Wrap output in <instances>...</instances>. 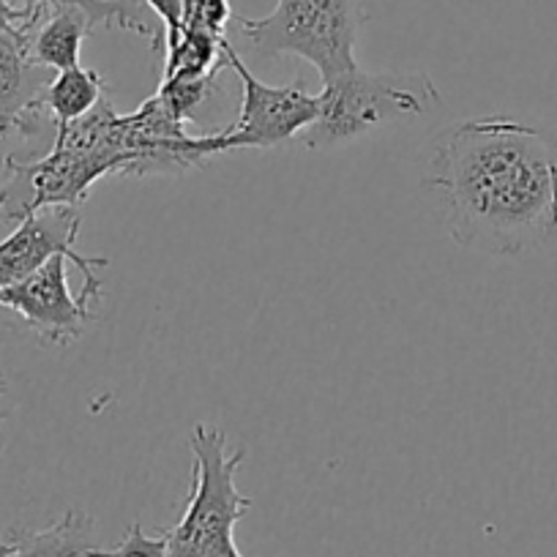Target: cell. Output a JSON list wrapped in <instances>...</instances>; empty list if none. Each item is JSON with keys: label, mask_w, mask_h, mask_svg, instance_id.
Masks as SVG:
<instances>
[{"label": "cell", "mask_w": 557, "mask_h": 557, "mask_svg": "<svg viewBox=\"0 0 557 557\" xmlns=\"http://www.w3.org/2000/svg\"><path fill=\"white\" fill-rule=\"evenodd\" d=\"M424 189L441 197L443 224L468 251L522 257L557 235L555 151L513 117H473L443 132Z\"/></svg>", "instance_id": "obj_1"}, {"label": "cell", "mask_w": 557, "mask_h": 557, "mask_svg": "<svg viewBox=\"0 0 557 557\" xmlns=\"http://www.w3.org/2000/svg\"><path fill=\"white\" fill-rule=\"evenodd\" d=\"M191 495L184 517L162 530L168 557H244L235 546L233 530L251 508L235 486L244 448L233 451L219 426L197 424L189 435Z\"/></svg>", "instance_id": "obj_2"}, {"label": "cell", "mask_w": 557, "mask_h": 557, "mask_svg": "<svg viewBox=\"0 0 557 557\" xmlns=\"http://www.w3.org/2000/svg\"><path fill=\"white\" fill-rule=\"evenodd\" d=\"M318 121L301 134L309 151L352 143L388 123L412 121L441 104L437 85L424 72H352L329 79Z\"/></svg>", "instance_id": "obj_3"}, {"label": "cell", "mask_w": 557, "mask_h": 557, "mask_svg": "<svg viewBox=\"0 0 557 557\" xmlns=\"http://www.w3.org/2000/svg\"><path fill=\"white\" fill-rule=\"evenodd\" d=\"M369 0H276L265 17H238L240 36L255 55H296L312 63L323 83L358 69V34Z\"/></svg>", "instance_id": "obj_4"}, {"label": "cell", "mask_w": 557, "mask_h": 557, "mask_svg": "<svg viewBox=\"0 0 557 557\" xmlns=\"http://www.w3.org/2000/svg\"><path fill=\"white\" fill-rule=\"evenodd\" d=\"M227 69H233L240 79V112L238 121L213 134L216 151H238V148H276L290 143L293 137L307 132L320 112V96L309 94L307 83L296 79L290 85H265L246 69L233 45H224Z\"/></svg>", "instance_id": "obj_5"}, {"label": "cell", "mask_w": 557, "mask_h": 557, "mask_svg": "<svg viewBox=\"0 0 557 557\" xmlns=\"http://www.w3.org/2000/svg\"><path fill=\"white\" fill-rule=\"evenodd\" d=\"M3 173L7 184L0 186V216L20 222L47 206L79 208L96 181L115 175V170L104 157L72 151L52 143L45 157L23 159L9 153L3 159Z\"/></svg>", "instance_id": "obj_6"}, {"label": "cell", "mask_w": 557, "mask_h": 557, "mask_svg": "<svg viewBox=\"0 0 557 557\" xmlns=\"http://www.w3.org/2000/svg\"><path fill=\"white\" fill-rule=\"evenodd\" d=\"M83 213L74 206H47L20 219L17 230L0 240V287L17 285L34 276L52 257L63 255L83 271V293L88 301L104 296V282L96 276V268H107V257H85L77 251Z\"/></svg>", "instance_id": "obj_7"}, {"label": "cell", "mask_w": 557, "mask_h": 557, "mask_svg": "<svg viewBox=\"0 0 557 557\" xmlns=\"http://www.w3.org/2000/svg\"><path fill=\"white\" fill-rule=\"evenodd\" d=\"M69 257H52L34 276L0 287V307L12 309L25 329L45 345L66 347L88 331L96 314L85 296L69 290Z\"/></svg>", "instance_id": "obj_8"}, {"label": "cell", "mask_w": 557, "mask_h": 557, "mask_svg": "<svg viewBox=\"0 0 557 557\" xmlns=\"http://www.w3.org/2000/svg\"><path fill=\"white\" fill-rule=\"evenodd\" d=\"M50 79V69L36 66L28 58L23 34L0 30V137L9 132L34 137L39 132L41 117L34 112V104Z\"/></svg>", "instance_id": "obj_9"}, {"label": "cell", "mask_w": 557, "mask_h": 557, "mask_svg": "<svg viewBox=\"0 0 557 557\" xmlns=\"http://www.w3.org/2000/svg\"><path fill=\"white\" fill-rule=\"evenodd\" d=\"M94 34V23L83 9L52 7L41 9L25 30L28 58L50 72H66L79 66L83 41Z\"/></svg>", "instance_id": "obj_10"}, {"label": "cell", "mask_w": 557, "mask_h": 557, "mask_svg": "<svg viewBox=\"0 0 557 557\" xmlns=\"http://www.w3.org/2000/svg\"><path fill=\"white\" fill-rule=\"evenodd\" d=\"M90 549H96V522L77 508H69L50 528L0 541V557H88Z\"/></svg>", "instance_id": "obj_11"}, {"label": "cell", "mask_w": 557, "mask_h": 557, "mask_svg": "<svg viewBox=\"0 0 557 557\" xmlns=\"http://www.w3.org/2000/svg\"><path fill=\"white\" fill-rule=\"evenodd\" d=\"M104 90L107 79L96 69H66V72H58L50 79V85L41 90L34 112L41 121L47 117L52 128L63 126V123H72L77 117L88 115L90 110H96L104 101Z\"/></svg>", "instance_id": "obj_12"}, {"label": "cell", "mask_w": 557, "mask_h": 557, "mask_svg": "<svg viewBox=\"0 0 557 557\" xmlns=\"http://www.w3.org/2000/svg\"><path fill=\"white\" fill-rule=\"evenodd\" d=\"M14 7L23 9V12L36 14L41 9H52V7H74L83 9L85 14L90 17L94 28L104 25V28H121V30H132V34L143 36L153 45V50L162 47V34L153 25L151 9L143 3V0H12Z\"/></svg>", "instance_id": "obj_13"}, {"label": "cell", "mask_w": 557, "mask_h": 557, "mask_svg": "<svg viewBox=\"0 0 557 557\" xmlns=\"http://www.w3.org/2000/svg\"><path fill=\"white\" fill-rule=\"evenodd\" d=\"M219 72L202 74V77H173L162 79L157 96L162 99V104L178 117L181 123L195 121V112L200 110L206 101L213 99V94L219 90Z\"/></svg>", "instance_id": "obj_14"}, {"label": "cell", "mask_w": 557, "mask_h": 557, "mask_svg": "<svg viewBox=\"0 0 557 557\" xmlns=\"http://www.w3.org/2000/svg\"><path fill=\"white\" fill-rule=\"evenodd\" d=\"M230 20H233L230 0H186L184 3V28L224 36Z\"/></svg>", "instance_id": "obj_15"}, {"label": "cell", "mask_w": 557, "mask_h": 557, "mask_svg": "<svg viewBox=\"0 0 557 557\" xmlns=\"http://www.w3.org/2000/svg\"><path fill=\"white\" fill-rule=\"evenodd\" d=\"M88 557H168L164 552V535H146L139 524H132L115 549H90Z\"/></svg>", "instance_id": "obj_16"}, {"label": "cell", "mask_w": 557, "mask_h": 557, "mask_svg": "<svg viewBox=\"0 0 557 557\" xmlns=\"http://www.w3.org/2000/svg\"><path fill=\"white\" fill-rule=\"evenodd\" d=\"M151 14H157L164 25V41H175L184 30V3L186 0H143Z\"/></svg>", "instance_id": "obj_17"}, {"label": "cell", "mask_w": 557, "mask_h": 557, "mask_svg": "<svg viewBox=\"0 0 557 557\" xmlns=\"http://www.w3.org/2000/svg\"><path fill=\"white\" fill-rule=\"evenodd\" d=\"M36 14L23 12V9L14 7L12 0H0V30H14V34L25 36V30L30 28V23L36 20Z\"/></svg>", "instance_id": "obj_18"}, {"label": "cell", "mask_w": 557, "mask_h": 557, "mask_svg": "<svg viewBox=\"0 0 557 557\" xmlns=\"http://www.w3.org/2000/svg\"><path fill=\"white\" fill-rule=\"evenodd\" d=\"M7 394H9V383L7 377H3V372H0V421L7 418Z\"/></svg>", "instance_id": "obj_19"}]
</instances>
